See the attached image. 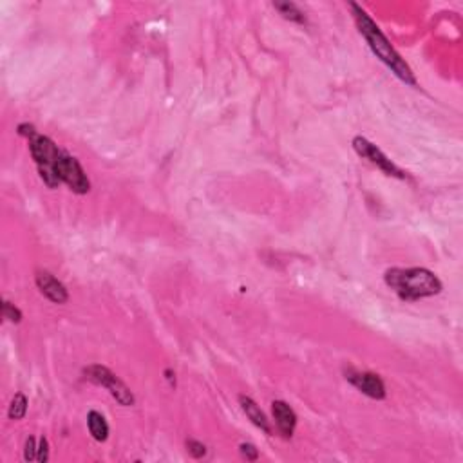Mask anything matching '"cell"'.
<instances>
[{
    "mask_svg": "<svg viewBox=\"0 0 463 463\" xmlns=\"http://www.w3.org/2000/svg\"><path fill=\"white\" fill-rule=\"evenodd\" d=\"M29 140V150L31 156L37 163L38 174H40L42 182L49 186V189H57L60 185V177L57 174L58 160L62 156V150L51 138L42 136V134L35 133Z\"/></svg>",
    "mask_w": 463,
    "mask_h": 463,
    "instance_id": "3",
    "label": "cell"
},
{
    "mask_svg": "<svg viewBox=\"0 0 463 463\" xmlns=\"http://www.w3.org/2000/svg\"><path fill=\"white\" fill-rule=\"evenodd\" d=\"M353 149L360 157H364V160H367V162L373 163L375 167H379V169L382 170L384 174H387V176L398 177V179H403V177H406V172H403L402 169H398V167L391 162L389 157H387L379 147L373 145V143H371L369 140H366V138L362 136L353 138Z\"/></svg>",
    "mask_w": 463,
    "mask_h": 463,
    "instance_id": "6",
    "label": "cell"
},
{
    "mask_svg": "<svg viewBox=\"0 0 463 463\" xmlns=\"http://www.w3.org/2000/svg\"><path fill=\"white\" fill-rule=\"evenodd\" d=\"M35 282H37L40 294L51 302H55V304H65L67 302V288L52 274L45 270H38L37 275H35Z\"/></svg>",
    "mask_w": 463,
    "mask_h": 463,
    "instance_id": "8",
    "label": "cell"
},
{
    "mask_svg": "<svg viewBox=\"0 0 463 463\" xmlns=\"http://www.w3.org/2000/svg\"><path fill=\"white\" fill-rule=\"evenodd\" d=\"M2 315H4L6 320H9V323H13V324H18L22 320V311L18 310L15 304H11V302H8V301L2 304Z\"/></svg>",
    "mask_w": 463,
    "mask_h": 463,
    "instance_id": "14",
    "label": "cell"
},
{
    "mask_svg": "<svg viewBox=\"0 0 463 463\" xmlns=\"http://www.w3.org/2000/svg\"><path fill=\"white\" fill-rule=\"evenodd\" d=\"M346 380L353 384L359 391H362L364 395L375 400L386 398V384L375 373H367V371H357V369H346Z\"/></svg>",
    "mask_w": 463,
    "mask_h": 463,
    "instance_id": "7",
    "label": "cell"
},
{
    "mask_svg": "<svg viewBox=\"0 0 463 463\" xmlns=\"http://www.w3.org/2000/svg\"><path fill=\"white\" fill-rule=\"evenodd\" d=\"M239 451H241L242 458H246L248 462H255V459L259 458L257 449H255L252 443H241V445H239Z\"/></svg>",
    "mask_w": 463,
    "mask_h": 463,
    "instance_id": "16",
    "label": "cell"
},
{
    "mask_svg": "<svg viewBox=\"0 0 463 463\" xmlns=\"http://www.w3.org/2000/svg\"><path fill=\"white\" fill-rule=\"evenodd\" d=\"M186 451L194 456V458H203L206 454V447L198 440H186Z\"/></svg>",
    "mask_w": 463,
    "mask_h": 463,
    "instance_id": "15",
    "label": "cell"
},
{
    "mask_svg": "<svg viewBox=\"0 0 463 463\" xmlns=\"http://www.w3.org/2000/svg\"><path fill=\"white\" fill-rule=\"evenodd\" d=\"M49 459V442L48 438H40L38 443V452H37V462L45 463Z\"/></svg>",
    "mask_w": 463,
    "mask_h": 463,
    "instance_id": "18",
    "label": "cell"
},
{
    "mask_svg": "<svg viewBox=\"0 0 463 463\" xmlns=\"http://www.w3.org/2000/svg\"><path fill=\"white\" fill-rule=\"evenodd\" d=\"M84 375H85V379L91 380L93 384L105 387V389L109 391L111 396H113V398L116 400L120 406H123V407L134 406L133 391H130L125 384L121 382V380L114 375L109 367L100 366V364H93V366L85 367Z\"/></svg>",
    "mask_w": 463,
    "mask_h": 463,
    "instance_id": "4",
    "label": "cell"
},
{
    "mask_svg": "<svg viewBox=\"0 0 463 463\" xmlns=\"http://www.w3.org/2000/svg\"><path fill=\"white\" fill-rule=\"evenodd\" d=\"M26 413H28V398L22 393H16L15 398L11 400V406H9V420H22Z\"/></svg>",
    "mask_w": 463,
    "mask_h": 463,
    "instance_id": "13",
    "label": "cell"
},
{
    "mask_svg": "<svg viewBox=\"0 0 463 463\" xmlns=\"http://www.w3.org/2000/svg\"><path fill=\"white\" fill-rule=\"evenodd\" d=\"M37 452H38V447L35 445V438H31V436H29L28 442H26V449H24L26 462H33V459H37Z\"/></svg>",
    "mask_w": 463,
    "mask_h": 463,
    "instance_id": "17",
    "label": "cell"
},
{
    "mask_svg": "<svg viewBox=\"0 0 463 463\" xmlns=\"http://www.w3.org/2000/svg\"><path fill=\"white\" fill-rule=\"evenodd\" d=\"M239 403H241L242 413L248 416V420H250L254 425H257L259 429H262L266 435H270V433H272L270 422H268V418H266V415L262 413L261 407H259L257 403H255L254 400L250 398V396H245V395L239 396Z\"/></svg>",
    "mask_w": 463,
    "mask_h": 463,
    "instance_id": "10",
    "label": "cell"
},
{
    "mask_svg": "<svg viewBox=\"0 0 463 463\" xmlns=\"http://www.w3.org/2000/svg\"><path fill=\"white\" fill-rule=\"evenodd\" d=\"M57 174L60 177V182L65 183L74 194H87L91 190V182H89L87 174L82 169L77 157L62 150V156L58 160Z\"/></svg>",
    "mask_w": 463,
    "mask_h": 463,
    "instance_id": "5",
    "label": "cell"
},
{
    "mask_svg": "<svg viewBox=\"0 0 463 463\" xmlns=\"http://www.w3.org/2000/svg\"><path fill=\"white\" fill-rule=\"evenodd\" d=\"M274 8L281 13L286 21L295 22V24H306V16L304 13L299 9L297 4L294 2H274Z\"/></svg>",
    "mask_w": 463,
    "mask_h": 463,
    "instance_id": "12",
    "label": "cell"
},
{
    "mask_svg": "<svg viewBox=\"0 0 463 463\" xmlns=\"http://www.w3.org/2000/svg\"><path fill=\"white\" fill-rule=\"evenodd\" d=\"M272 413H274L275 423H277V429L281 431V435L284 438H291L295 433V427H297V415H295L294 409L286 402L275 400L272 403Z\"/></svg>",
    "mask_w": 463,
    "mask_h": 463,
    "instance_id": "9",
    "label": "cell"
},
{
    "mask_svg": "<svg viewBox=\"0 0 463 463\" xmlns=\"http://www.w3.org/2000/svg\"><path fill=\"white\" fill-rule=\"evenodd\" d=\"M387 286L403 301H420L442 291V281L427 268H391L384 275Z\"/></svg>",
    "mask_w": 463,
    "mask_h": 463,
    "instance_id": "2",
    "label": "cell"
},
{
    "mask_svg": "<svg viewBox=\"0 0 463 463\" xmlns=\"http://www.w3.org/2000/svg\"><path fill=\"white\" fill-rule=\"evenodd\" d=\"M350 8L351 11H353L355 22H357V28H359L360 35L366 38L367 45H369L371 51L375 52V57L379 58L384 65H387V67L391 69V73L395 74L396 78H400L403 84L413 85V87H415L416 78L415 74H413L411 67L406 64V60H403L398 52H396V49L391 45V42L387 40V37L382 33V29H380L375 22L371 21V16L367 15L360 6L351 2Z\"/></svg>",
    "mask_w": 463,
    "mask_h": 463,
    "instance_id": "1",
    "label": "cell"
},
{
    "mask_svg": "<svg viewBox=\"0 0 463 463\" xmlns=\"http://www.w3.org/2000/svg\"><path fill=\"white\" fill-rule=\"evenodd\" d=\"M87 425L89 433L93 435L96 442H105L109 438V423L105 420V416L98 411H89L87 415Z\"/></svg>",
    "mask_w": 463,
    "mask_h": 463,
    "instance_id": "11",
    "label": "cell"
}]
</instances>
